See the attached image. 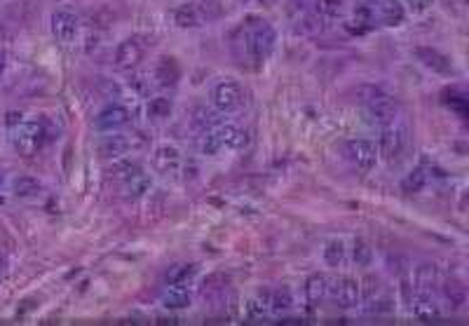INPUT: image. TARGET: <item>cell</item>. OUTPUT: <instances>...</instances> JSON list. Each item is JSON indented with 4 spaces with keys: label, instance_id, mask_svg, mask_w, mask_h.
Wrapping results in <instances>:
<instances>
[{
    "label": "cell",
    "instance_id": "cell-30",
    "mask_svg": "<svg viewBox=\"0 0 469 326\" xmlns=\"http://www.w3.org/2000/svg\"><path fill=\"white\" fill-rule=\"evenodd\" d=\"M424 186H427V171L422 167L413 169L411 174L401 181V190H406V192H420Z\"/></svg>",
    "mask_w": 469,
    "mask_h": 326
},
{
    "label": "cell",
    "instance_id": "cell-39",
    "mask_svg": "<svg viewBox=\"0 0 469 326\" xmlns=\"http://www.w3.org/2000/svg\"><path fill=\"white\" fill-rule=\"evenodd\" d=\"M3 186H5V171L0 169V190H3Z\"/></svg>",
    "mask_w": 469,
    "mask_h": 326
},
{
    "label": "cell",
    "instance_id": "cell-24",
    "mask_svg": "<svg viewBox=\"0 0 469 326\" xmlns=\"http://www.w3.org/2000/svg\"><path fill=\"white\" fill-rule=\"evenodd\" d=\"M404 8H401L396 0H385L383 5H380V21L388 26H399L401 21H404Z\"/></svg>",
    "mask_w": 469,
    "mask_h": 326
},
{
    "label": "cell",
    "instance_id": "cell-28",
    "mask_svg": "<svg viewBox=\"0 0 469 326\" xmlns=\"http://www.w3.org/2000/svg\"><path fill=\"white\" fill-rule=\"evenodd\" d=\"M352 258H355L357 265L366 268V265H371V261H373V247L368 244L366 240L357 237V240L352 242Z\"/></svg>",
    "mask_w": 469,
    "mask_h": 326
},
{
    "label": "cell",
    "instance_id": "cell-31",
    "mask_svg": "<svg viewBox=\"0 0 469 326\" xmlns=\"http://www.w3.org/2000/svg\"><path fill=\"white\" fill-rule=\"evenodd\" d=\"M148 115L155 120H162V118H169L172 115V101H169L167 97H155L148 101Z\"/></svg>",
    "mask_w": 469,
    "mask_h": 326
},
{
    "label": "cell",
    "instance_id": "cell-13",
    "mask_svg": "<svg viewBox=\"0 0 469 326\" xmlns=\"http://www.w3.org/2000/svg\"><path fill=\"white\" fill-rule=\"evenodd\" d=\"M416 57L420 59L422 66H427V68L434 71V73H441V75H451V73H453V64H451V59L446 57V54H441L439 49H434V47H418L416 49Z\"/></svg>",
    "mask_w": 469,
    "mask_h": 326
},
{
    "label": "cell",
    "instance_id": "cell-5",
    "mask_svg": "<svg viewBox=\"0 0 469 326\" xmlns=\"http://www.w3.org/2000/svg\"><path fill=\"white\" fill-rule=\"evenodd\" d=\"M47 139V127L45 123H21L19 127L12 129V146L16 153L24 158L36 155L42 148V143Z\"/></svg>",
    "mask_w": 469,
    "mask_h": 326
},
{
    "label": "cell",
    "instance_id": "cell-23",
    "mask_svg": "<svg viewBox=\"0 0 469 326\" xmlns=\"http://www.w3.org/2000/svg\"><path fill=\"white\" fill-rule=\"evenodd\" d=\"M291 308H294V296H291L289 286H279V289H275L272 296H270V312L284 314V312H289Z\"/></svg>",
    "mask_w": 469,
    "mask_h": 326
},
{
    "label": "cell",
    "instance_id": "cell-14",
    "mask_svg": "<svg viewBox=\"0 0 469 326\" xmlns=\"http://www.w3.org/2000/svg\"><path fill=\"white\" fill-rule=\"evenodd\" d=\"M329 277L322 273H314L305 279V298L312 308L322 305L324 301L329 298Z\"/></svg>",
    "mask_w": 469,
    "mask_h": 326
},
{
    "label": "cell",
    "instance_id": "cell-4",
    "mask_svg": "<svg viewBox=\"0 0 469 326\" xmlns=\"http://www.w3.org/2000/svg\"><path fill=\"white\" fill-rule=\"evenodd\" d=\"M408 146V129L404 125H385L380 127V139H378V155L385 160V162H396V160H401Z\"/></svg>",
    "mask_w": 469,
    "mask_h": 326
},
{
    "label": "cell",
    "instance_id": "cell-17",
    "mask_svg": "<svg viewBox=\"0 0 469 326\" xmlns=\"http://www.w3.org/2000/svg\"><path fill=\"white\" fill-rule=\"evenodd\" d=\"M181 78V68L174 57H162L155 66V80L162 87H174Z\"/></svg>",
    "mask_w": 469,
    "mask_h": 326
},
{
    "label": "cell",
    "instance_id": "cell-33",
    "mask_svg": "<svg viewBox=\"0 0 469 326\" xmlns=\"http://www.w3.org/2000/svg\"><path fill=\"white\" fill-rule=\"evenodd\" d=\"M113 176L120 181H127L131 174H136V171H141V164L136 162V160H123V162H115L113 164Z\"/></svg>",
    "mask_w": 469,
    "mask_h": 326
},
{
    "label": "cell",
    "instance_id": "cell-40",
    "mask_svg": "<svg viewBox=\"0 0 469 326\" xmlns=\"http://www.w3.org/2000/svg\"><path fill=\"white\" fill-rule=\"evenodd\" d=\"M0 270H3V258H0Z\"/></svg>",
    "mask_w": 469,
    "mask_h": 326
},
{
    "label": "cell",
    "instance_id": "cell-10",
    "mask_svg": "<svg viewBox=\"0 0 469 326\" xmlns=\"http://www.w3.org/2000/svg\"><path fill=\"white\" fill-rule=\"evenodd\" d=\"M181 164H183V158H181L176 146L162 143V146H157L155 153H153V167H155V171H160L162 176H176L181 171Z\"/></svg>",
    "mask_w": 469,
    "mask_h": 326
},
{
    "label": "cell",
    "instance_id": "cell-32",
    "mask_svg": "<svg viewBox=\"0 0 469 326\" xmlns=\"http://www.w3.org/2000/svg\"><path fill=\"white\" fill-rule=\"evenodd\" d=\"M192 123H195V127H200L202 131H209L214 125H218V115L214 113V110L209 108H195V115H192Z\"/></svg>",
    "mask_w": 469,
    "mask_h": 326
},
{
    "label": "cell",
    "instance_id": "cell-35",
    "mask_svg": "<svg viewBox=\"0 0 469 326\" xmlns=\"http://www.w3.org/2000/svg\"><path fill=\"white\" fill-rule=\"evenodd\" d=\"M24 123V113H19V110H10L8 118H5V125L10 127V129H14V127H19Z\"/></svg>",
    "mask_w": 469,
    "mask_h": 326
},
{
    "label": "cell",
    "instance_id": "cell-3",
    "mask_svg": "<svg viewBox=\"0 0 469 326\" xmlns=\"http://www.w3.org/2000/svg\"><path fill=\"white\" fill-rule=\"evenodd\" d=\"M256 21V19H253ZM275 45H277V33L266 21H256V24L244 26V36H242V47H244L246 57L263 62L272 54Z\"/></svg>",
    "mask_w": 469,
    "mask_h": 326
},
{
    "label": "cell",
    "instance_id": "cell-9",
    "mask_svg": "<svg viewBox=\"0 0 469 326\" xmlns=\"http://www.w3.org/2000/svg\"><path fill=\"white\" fill-rule=\"evenodd\" d=\"M49 29H52V36L57 38L59 42H71L75 40L80 31V19L68 10H57L49 19Z\"/></svg>",
    "mask_w": 469,
    "mask_h": 326
},
{
    "label": "cell",
    "instance_id": "cell-20",
    "mask_svg": "<svg viewBox=\"0 0 469 326\" xmlns=\"http://www.w3.org/2000/svg\"><path fill=\"white\" fill-rule=\"evenodd\" d=\"M174 21L176 26H181V29H195V26L202 24V14H200V8H195V5H179V8L174 10Z\"/></svg>",
    "mask_w": 469,
    "mask_h": 326
},
{
    "label": "cell",
    "instance_id": "cell-19",
    "mask_svg": "<svg viewBox=\"0 0 469 326\" xmlns=\"http://www.w3.org/2000/svg\"><path fill=\"white\" fill-rule=\"evenodd\" d=\"M123 184H125L127 197H131V200H139V197H143L153 188V179L141 169V171H136V174H131L127 181H123Z\"/></svg>",
    "mask_w": 469,
    "mask_h": 326
},
{
    "label": "cell",
    "instance_id": "cell-1",
    "mask_svg": "<svg viewBox=\"0 0 469 326\" xmlns=\"http://www.w3.org/2000/svg\"><path fill=\"white\" fill-rule=\"evenodd\" d=\"M246 141L249 139H246V131L242 127L230 123H218L209 131H204L200 148L204 155H216L223 148H228V151H242L246 146Z\"/></svg>",
    "mask_w": 469,
    "mask_h": 326
},
{
    "label": "cell",
    "instance_id": "cell-38",
    "mask_svg": "<svg viewBox=\"0 0 469 326\" xmlns=\"http://www.w3.org/2000/svg\"><path fill=\"white\" fill-rule=\"evenodd\" d=\"M5 64H8V54H5V49H0V75L5 71Z\"/></svg>",
    "mask_w": 469,
    "mask_h": 326
},
{
    "label": "cell",
    "instance_id": "cell-26",
    "mask_svg": "<svg viewBox=\"0 0 469 326\" xmlns=\"http://www.w3.org/2000/svg\"><path fill=\"white\" fill-rule=\"evenodd\" d=\"M343 0H314V14L319 19H335L343 14Z\"/></svg>",
    "mask_w": 469,
    "mask_h": 326
},
{
    "label": "cell",
    "instance_id": "cell-7",
    "mask_svg": "<svg viewBox=\"0 0 469 326\" xmlns=\"http://www.w3.org/2000/svg\"><path fill=\"white\" fill-rule=\"evenodd\" d=\"M345 158L359 174H368L375 167L378 148L371 139H350L345 143Z\"/></svg>",
    "mask_w": 469,
    "mask_h": 326
},
{
    "label": "cell",
    "instance_id": "cell-12",
    "mask_svg": "<svg viewBox=\"0 0 469 326\" xmlns=\"http://www.w3.org/2000/svg\"><path fill=\"white\" fill-rule=\"evenodd\" d=\"M129 120H131L129 110L125 106H120V103H110V106H106L97 115L94 127H97L99 131H118V129H123Z\"/></svg>",
    "mask_w": 469,
    "mask_h": 326
},
{
    "label": "cell",
    "instance_id": "cell-18",
    "mask_svg": "<svg viewBox=\"0 0 469 326\" xmlns=\"http://www.w3.org/2000/svg\"><path fill=\"white\" fill-rule=\"evenodd\" d=\"M434 281H437V268L432 263H422L416 270L413 281V294H434Z\"/></svg>",
    "mask_w": 469,
    "mask_h": 326
},
{
    "label": "cell",
    "instance_id": "cell-29",
    "mask_svg": "<svg viewBox=\"0 0 469 326\" xmlns=\"http://www.w3.org/2000/svg\"><path fill=\"white\" fill-rule=\"evenodd\" d=\"M270 296H272V291L270 289H263L258 291L256 296L249 301V314L251 317H266V314L270 312Z\"/></svg>",
    "mask_w": 469,
    "mask_h": 326
},
{
    "label": "cell",
    "instance_id": "cell-8",
    "mask_svg": "<svg viewBox=\"0 0 469 326\" xmlns=\"http://www.w3.org/2000/svg\"><path fill=\"white\" fill-rule=\"evenodd\" d=\"M329 296L333 298V303L340 308V310H352V308H357L362 301L359 281L355 277H338L329 286Z\"/></svg>",
    "mask_w": 469,
    "mask_h": 326
},
{
    "label": "cell",
    "instance_id": "cell-37",
    "mask_svg": "<svg viewBox=\"0 0 469 326\" xmlns=\"http://www.w3.org/2000/svg\"><path fill=\"white\" fill-rule=\"evenodd\" d=\"M129 85L134 87V90L139 92V94H146L148 92V85H146V78H143V75H134V78L129 80Z\"/></svg>",
    "mask_w": 469,
    "mask_h": 326
},
{
    "label": "cell",
    "instance_id": "cell-11",
    "mask_svg": "<svg viewBox=\"0 0 469 326\" xmlns=\"http://www.w3.org/2000/svg\"><path fill=\"white\" fill-rule=\"evenodd\" d=\"M143 143V139H139L136 134L131 136H125V134H113V136H106L101 143H99V153H101V158H123L127 155L129 151H134V148H139Z\"/></svg>",
    "mask_w": 469,
    "mask_h": 326
},
{
    "label": "cell",
    "instance_id": "cell-25",
    "mask_svg": "<svg viewBox=\"0 0 469 326\" xmlns=\"http://www.w3.org/2000/svg\"><path fill=\"white\" fill-rule=\"evenodd\" d=\"M324 261L331 268H340L345 263V242L343 240H331L324 247Z\"/></svg>",
    "mask_w": 469,
    "mask_h": 326
},
{
    "label": "cell",
    "instance_id": "cell-36",
    "mask_svg": "<svg viewBox=\"0 0 469 326\" xmlns=\"http://www.w3.org/2000/svg\"><path fill=\"white\" fill-rule=\"evenodd\" d=\"M404 3L408 5L411 12H424V10L432 5V0H404Z\"/></svg>",
    "mask_w": 469,
    "mask_h": 326
},
{
    "label": "cell",
    "instance_id": "cell-2",
    "mask_svg": "<svg viewBox=\"0 0 469 326\" xmlns=\"http://www.w3.org/2000/svg\"><path fill=\"white\" fill-rule=\"evenodd\" d=\"M359 101L366 106L368 115H371V120L375 125L385 127V125L396 123L399 106H396V101L385 90L373 87V85H364V87H359Z\"/></svg>",
    "mask_w": 469,
    "mask_h": 326
},
{
    "label": "cell",
    "instance_id": "cell-15",
    "mask_svg": "<svg viewBox=\"0 0 469 326\" xmlns=\"http://www.w3.org/2000/svg\"><path fill=\"white\" fill-rule=\"evenodd\" d=\"M143 59V47L139 40H134V38H127L118 45L115 49V64L123 66V68H131V66H136Z\"/></svg>",
    "mask_w": 469,
    "mask_h": 326
},
{
    "label": "cell",
    "instance_id": "cell-34",
    "mask_svg": "<svg viewBox=\"0 0 469 326\" xmlns=\"http://www.w3.org/2000/svg\"><path fill=\"white\" fill-rule=\"evenodd\" d=\"M378 291H380V279L375 277V275H366V277L359 281V294H362V298H366V301H375Z\"/></svg>",
    "mask_w": 469,
    "mask_h": 326
},
{
    "label": "cell",
    "instance_id": "cell-22",
    "mask_svg": "<svg viewBox=\"0 0 469 326\" xmlns=\"http://www.w3.org/2000/svg\"><path fill=\"white\" fill-rule=\"evenodd\" d=\"M444 298L448 301L451 310H460V308L465 305V301H467L465 284H460L457 279H448L444 284Z\"/></svg>",
    "mask_w": 469,
    "mask_h": 326
},
{
    "label": "cell",
    "instance_id": "cell-21",
    "mask_svg": "<svg viewBox=\"0 0 469 326\" xmlns=\"http://www.w3.org/2000/svg\"><path fill=\"white\" fill-rule=\"evenodd\" d=\"M42 190V184L36 179V176H16L12 181V192L14 197H36L38 192Z\"/></svg>",
    "mask_w": 469,
    "mask_h": 326
},
{
    "label": "cell",
    "instance_id": "cell-27",
    "mask_svg": "<svg viewBox=\"0 0 469 326\" xmlns=\"http://www.w3.org/2000/svg\"><path fill=\"white\" fill-rule=\"evenodd\" d=\"M195 275H197L195 263H181V265H174L167 273V281L169 284H188Z\"/></svg>",
    "mask_w": 469,
    "mask_h": 326
},
{
    "label": "cell",
    "instance_id": "cell-6",
    "mask_svg": "<svg viewBox=\"0 0 469 326\" xmlns=\"http://www.w3.org/2000/svg\"><path fill=\"white\" fill-rule=\"evenodd\" d=\"M244 87L235 80H223L212 90V103L218 113H235L244 106Z\"/></svg>",
    "mask_w": 469,
    "mask_h": 326
},
{
    "label": "cell",
    "instance_id": "cell-16",
    "mask_svg": "<svg viewBox=\"0 0 469 326\" xmlns=\"http://www.w3.org/2000/svg\"><path fill=\"white\" fill-rule=\"evenodd\" d=\"M190 303L192 296L186 289V284H169V289L162 294V305L167 310H186V308H190Z\"/></svg>",
    "mask_w": 469,
    "mask_h": 326
}]
</instances>
